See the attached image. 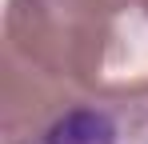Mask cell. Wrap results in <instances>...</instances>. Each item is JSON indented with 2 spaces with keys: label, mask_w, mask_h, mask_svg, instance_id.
Wrapping results in <instances>:
<instances>
[{
  "label": "cell",
  "mask_w": 148,
  "mask_h": 144,
  "mask_svg": "<svg viewBox=\"0 0 148 144\" xmlns=\"http://www.w3.org/2000/svg\"><path fill=\"white\" fill-rule=\"evenodd\" d=\"M44 144H116V128L104 112L80 108V112H68L64 120H56Z\"/></svg>",
  "instance_id": "cell-1"
}]
</instances>
